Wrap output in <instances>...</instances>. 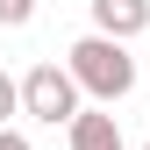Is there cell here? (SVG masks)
<instances>
[{
    "instance_id": "cell-4",
    "label": "cell",
    "mask_w": 150,
    "mask_h": 150,
    "mask_svg": "<svg viewBox=\"0 0 150 150\" xmlns=\"http://www.w3.org/2000/svg\"><path fill=\"white\" fill-rule=\"evenodd\" d=\"M64 136H71V150H122V122L100 115V107H79L64 122Z\"/></svg>"
},
{
    "instance_id": "cell-3",
    "label": "cell",
    "mask_w": 150,
    "mask_h": 150,
    "mask_svg": "<svg viewBox=\"0 0 150 150\" xmlns=\"http://www.w3.org/2000/svg\"><path fill=\"white\" fill-rule=\"evenodd\" d=\"M143 29H150V0H93V36L136 43Z\"/></svg>"
},
{
    "instance_id": "cell-8",
    "label": "cell",
    "mask_w": 150,
    "mask_h": 150,
    "mask_svg": "<svg viewBox=\"0 0 150 150\" xmlns=\"http://www.w3.org/2000/svg\"><path fill=\"white\" fill-rule=\"evenodd\" d=\"M143 150H150V143H143Z\"/></svg>"
},
{
    "instance_id": "cell-5",
    "label": "cell",
    "mask_w": 150,
    "mask_h": 150,
    "mask_svg": "<svg viewBox=\"0 0 150 150\" xmlns=\"http://www.w3.org/2000/svg\"><path fill=\"white\" fill-rule=\"evenodd\" d=\"M14 115H22V86L0 71V129H14Z\"/></svg>"
},
{
    "instance_id": "cell-7",
    "label": "cell",
    "mask_w": 150,
    "mask_h": 150,
    "mask_svg": "<svg viewBox=\"0 0 150 150\" xmlns=\"http://www.w3.org/2000/svg\"><path fill=\"white\" fill-rule=\"evenodd\" d=\"M0 150H29V136L22 129H0Z\"/></svg>"
},
{
    "instance_id": "cell-6",
    "label": "cell",
    "mask_w": 150,
    "mask_h": 150,
    "mask_svg": "<svg viewBox=\"0 0 150 150\" xmlns=\"http://www.w3.org/2000/svg\"><path fill=\"white\" fill-rule=\"evenodd\" d=\"M36 22V0H0V29H29Z\"/></svg>"
},
{
    "instance_id": "cell-1",
    "label": "cell",
    "mask_w": 150,
    "mask_h": 150,
    "mask_svg": "<svg viewBox=\"0 0 150 150\" xmlns=\"http://www.w3.org/2000/svg\"><path fill=\"white\" fill-rule=\"evenodd\" d=\"M64 71L79 86V100H100V107H115V100L136 93V57H129V43H115V36H79L64 50Z\"/></svg>"
},
{
    "instance_id": "cell-2",
    "label": "cell",
    "mask_w": 150,
    "mask_h": 150,
    "mask_svg": "<svg viewBox=\"0 0 150 150\" xmlns=\"http://www.w3.org/2000/svg\"><path fill=\"white\" fill-rule=\"evenodd\" d=\"M14 86H22V115H36L43 129H57V122H71V115L86 107L64 64H29V71H22Z\"/></svg>"
}]
</instances>
